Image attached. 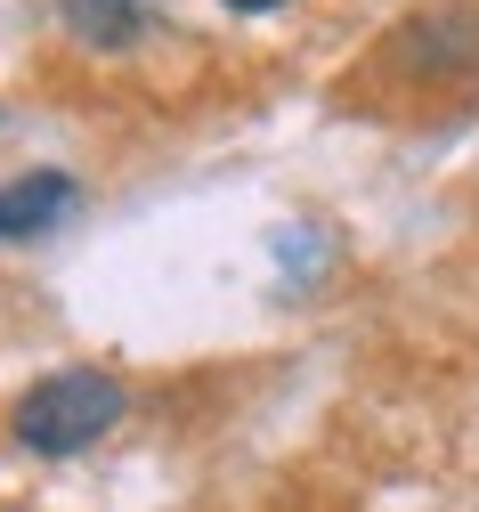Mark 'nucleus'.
<instances>
[{
  "label": "nucleus",
  "mask_w": 479,
  "mask_h": 512,
  "mask_svg": "<svg viewBox=\"0 0 479 512\" xmlns=\"http://www.w3.org/2000/svg\"><path fill=\"white\" fill-rule=\"evenodd\" d=\"M114 423H122V382L98 374V366H65V374L33 382L17 399V415H9L17 447H33V456H82Z\"/></svg>",
  "instance_id": "f257e3e1"
},
{
  "label": "nucleus",
  "mask_w": 479,
  "mask_h": 512,
  "mask_svg": "<svg viewBox=\"0 0 479 512\" xmlns=\"http://www.w3.org/2000/svg\"><path fill=\"white\" fill-rule=\"evenodd\" d=\"M65 212H74V179H65V171H33V179H9V187H0V244L49 236Z\"/></svg>",
  "instance_id": "f03ea898"
},
{
  "label": "nucleus",
  "mask_w": 479,
  "mask_h": 512,
  "mask_svg": "<svg viewBox=\"0 0 479 512\" xmlns=\"http://www.w3.org/2000/svg\"><path fill=\"white\" fill-rule=\"evenodd\" d=\"M57 9H65V25H74L90 49H130V41H139V0H57Z\"/></svg>",
  "instance_id": "7ed1b4c3"
},
{
  "label": "nucleus",
  "mask_w": 479,
  "mask_h": 512,
  "mask_svg": "<svg viewBox=\"0 0 479 512\" xmlns=\"http://www.w3.org/2000/svg\"><path fill=\"white\" fill-rule=\"evenodd\" d=\"M236 17H268V9H285V0H228Z\"/></svg>",
  "instance_id": "20e7f679"
}]
</instances>
